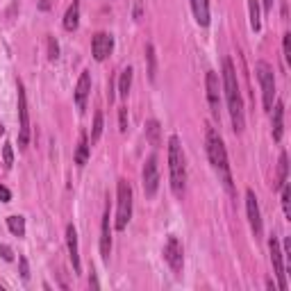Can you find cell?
<instances>
[{"label":"cell","instance_id":"cell-8","mask_svg":"<svg viewBox=\"0 0 291 291\" xmlns=\"http://www.w3.org/2000/svg\"><path fill=\"white\" fill-rule=\"evenodd\" d=\"M269 248H271V261H273V269H275V278H278V289L280 291H287V273H284V253L280 248V241L275 237H271L269 241Z\"/></svg>","mask_w":291,"mask_h":291},{"label":"cell","instance_id":"cell-1","mask_svg":"<svg viewBox=\"0 0 291 291\" xmlns=\"http://www.w3.org/2000/svg\"><path fill=\"white\" fill-rule=\"evenodd\" d=\"M223 94L227 100V111L232 119V128L237 134L244 132V100H241V89H239V80H237V71L232 64L230 57L223 60Z\"/></svg>","mask_w":291,"mask_h":291},{"label":"cell","instance_id":"cell-20","mask_svg":"<svg viewBox=\"0 0 291 291\" xmlns=\"http://www.w3.org/2000/svg\"><path fill=\"white\" fill-rule=\"evenodd\" d=\"M146 139H148L150 146H155V148L162 143V128H159V123L155 119H150L148 123H146Z\"/></svg>","mask_w":291,"mask_h":291},{"label":"cell","instance_id":"cell-24","mask_svg":"<svg viewBox=\"0 0 291 291\" xmlns=\"http://www.w3.org/2000/svg\"><path fill=\"white\" fill-rule=\"evenodd\" d=\"M248 12H250V27H253V32H259L261 21H259V5H257V0H248Z\"/></svg>","mask_w":291,"mask_h":291},{"label":"cell","instance_id":"cell-32","mask_svg":"<svg viewBox=\"0 0 291 291\" xmlns=\"http://www.w3.org/2000/svg\"><path fill=\"white\" fill-rule=\"evenodd\" d=\"M284 60H287V64H291V35L287 32V35H284Z\"/></svg>","mask_w":291,"mask_h":291},{"label":"cell","instance_id":"cell-4","mask_svg":"<svg viewBox=\"0 0 291 291\" xmlns=\"http://www.w3.org/2000/svg\"><path fill=\"white\" fill-rule=\"evenodd\" d=\"M132 218V187L121 178L116 184V230H125Z\"/></svg>","mask_w":291,"mask_h":291},{"label":"cell","instance_id":"cell-36","mask_svg":"<svg viewBox=\"0 0 291 291\" xmlns=\"http://www.w3.org/2000/svg\"><path fill=\"white\" fill-rule=\"evenodd\" d=\"M39 9H43V12L50 9V0H41V3H39Z\"/></svg>","mask_w":291,"mask_h":291},{"label":"cell","instance_id":"cell-6","mask_svg":"<svg viewBox=\"0 0 291 291\" xmlns=\"http://www.w3.org/2000/svg\"><path fill=\"white\" fill-rule=\"evenodd\" d=\"M16 91H18V148L25 150L27 141H30V114H27V98L23 82L16 84Z\"/></svg>","mask_w":291,"mask_h":291},{"label":"cell","instance_id":"cell-23","mask_svg":"<svg viewBox=\"0 0 291 291\" xmlns=\"http://www.w3.org/2000/svg\"><path fill=\"white\" fill-rule=\"evenodd\" d=\"M7 227L12 235L23 237L25 235V218L23 216H7Z\"/></svg>","mask_w":291,"mask_h":291},{"label":"cell","instance_id":"cell-7","mask_svg":"<svg viewBox=\"0 0 291 291\" xmlns=\"http://www.w3.org/2000/svg\"><path fill=\"white\" fill-rule=\"evenodd\" d=\"M164 259L168 261L171 271L176 275L182 273V266H184V250H182V244L178 237H168L166 246H164Z\"/></svg>","mask_w":291,"mask_h":291},{"label":"cell","instance_id":"cell-33","mask_svg":"<svg viewBox=\"0 0 291 291\" xmlns=\"http://www.w3.org/2000/svg\"><path fill=\"white\" fill-rule=\"evenodd\" d=\"M0 255H3V259L5 261H12L14 259V253H12V248H9V246H0Z\"/></svg>","mask_w":291,"mask_h":291},{"label":"cell","instance_id":"cell-9","mask_svg":"<svg viewBox=\"0 0 291 291\" xmlns=\"http://www.w3.org/2000/svg\"><path fill=\"white\" fill-rule=\"evenodd\" d=\"M159 187V168H157V155H150L143 164V193L153 198Z\"/></svg>","mask_w":291,"mask_h":291},{"label":"cell","instance_id":"cell-27","mask_svg":"<svg viewBox=\"0 0 291 291\" xmlns=\"http://www.w3.org/2000/svg\"><path fill=\"white\" fill-rule=\"evenodd\" d=\"M57 57H60V46H57L55 37H48V60L55 62Z\"/></svg>","mask_w":291,"mask_h":291},{"label":"cell","instance_id":"cell-10","mask_svg":"<svg viewBox=\"0 0 291 291\" xmlns=\"http://www.w3.org/2000/svg\"><path fill=\"white\" fill-rule=\"evenodd\" d=\"M246 212H248L250 230H253L255 239H261V235H264V225H261L259 205H257V196H255L253 189H248V191H246Z\"/></svg>","mask_w":291,"mask_h":291},{"label":"cell","instance_id":"cell-35","mask_svg":"<svg viewBox=\"0 0 291 291\" xmlns=\"http://www.w3.org/2000/svg\"><path fill=\"white\" fill-rule=\"evenodd\" d=\"M89 287H94V289H98L100 284H98V278H96V273H94V269H91V278H89Z\"/></svg>","mask_w":291,"mask_h":291},{"label":"cell","instance_id":"cell-11","mask_svg":"<svg viewBox=\"0 0 291 291\" xmlns=\"http://www.w3.org/2000/svg\"><path fill=\"white\" fill-rule=\"evenodd\" d=\"M205 89H207V100H210L212 116L218 121V119H221V89H218V75L214 71H207Z\"/></svg>","mask_w":291,"mask_h":291},{"label":"cell","instance_id":"cell-16","mask_svg":"<svg viewBox=\"0 0 291 291\" xmlns=\"http://www.w3.org/2000/svg\"><path fill=\"white\" fill-rule=\"evenodd\" d=\"M191 9L198 25L200 27L210 25V0H191Z\"/></svg>","mask_w":291,"mask_h":291},{"label":"cell","instance_id":"cell-37","mask_svg":"<svg viewBox=\"0 0 291 291\" xmlns=\"http://www.w3.org/2000/svg\"><path fill=\"white\" fill-rule=\"evenodd\" d=\"M264 9L271 12V9H273V0H264Z\"/></svg>","mask_w":291,"mask_h":291},{"label":"cell","instance_id":"cell-14","mask_svg":"<svg viewBox=\"0 0 291 291\" xmlns=\"http://www.w3.org/2000/svg\"><path fill=\"white\" fill-rule=\"evenodd\" d=\"M89 91H91V73L82 71L80 80H77V86H75V105H77V109L86 107V96H89Z\"/></svg>","mask_w":291,"mask_h":291},{"label":"cell","instance_id":"cell-5","mask_svg":"<svg viewBox=\"0 0 291 291\" xmlns=\"http://www.w3.org/2000/svg\"><path fill=\"white\" fill-rule=\"evenodd\" d=\"M255 71H257V80H259V86H261L264 109L271 111V109H273V100H275V75H273V69H271L266 62H257Z\"/></svg>","mask_w":291,"mask_h":291},{"label":"cell","instance_id":"cell-30","mask_svg":"<svg viewBox=\"0 0 291 291\" xmlns=\"http://www.w3.org/2000/svg\"><path fill=\"white\" fill-rule=\"evenodd\" d=\"M119 125H121V132L128 130V107H119Z\"/></svg>","mask_w":291,"mask_h":291},{"label":"cell","instance_id":"cell-28","mask_svg":"<svg viewBox=\"0 0 291 291\" xmlns=\"http://www.w3.org/2000/svg\"><path fill=\"white\" fill-rule=\"evenodd\" d=\"M280 191H282V210H284V216H291V212H289V196H291V191H289V184H282L280 187Z\"/></svg>","mask_w":291,"mask_h":291},{"label":"cell","instance_id":"cell-31","mask_svg":"<svg viewBox=\"0 0 291 291\" xmlns=\"http://www.w3.org/2000/svg\"><path fill=\"white\" fill-rule=\"evenodd\" d=\"M18 264H21V278L30 280V266H27V259L25 257H18Z\"/></svg>","mask_w":291,"mask_h":291},{"label":"cell","instance_id":"cell-29","mask_svg":"<svg viewBox=\"0 0 291 291\" xmlns=\"http://www.w3.org/2000/svg\"><path fill=\"white\" fill-rule=\"evenodd\" d=\"M3 159H5V166H12L14 164V150H12V143H5V148H3Z\"/></svg>","mask_w":291,"mask_h":291},{"label":"cell","instance_id":"cell-18","mask_svg":"<svg viewBox=\"0 0 291 291\" xmlns=\"http://www.w3.org/2000/svg\"><path fill=\"white\" fill-rule=\"evenodd\" d=\"M77 25H80V3L73 0V5L64 14V30L73 32V30H77Z\"/></svg>","mask_w":291,"mask_h":291},{"label":"cell","instance_id":"cell-25","mask_svg":"<svg viewBox=\"0 0 291 291\" xmlns=\"http://www.w3.org/2000/svg\"><path fill=\"white\" fill-rule=\"evenodd\" d=\"M100 134H103V111L94 114V128H91V143H98Z\"/></svg>","mask_w":291,"mask_h":291},{"label":"cell","instance_id":"cell-19","mask_svg":"<svg viewBox=\"0 0 291 291\" xmlns=\"http://www.w3.org/2000/svg\"><path fill=\"white\" fill-rule=\"evenodd\" d=\"M86 162H89V137H86V132H80L77 148H75V164L77 166H84Z\"/></svg>","mask_w":291,"mask_h":291},{"label":"cell","instance_id":"cell-12","mask_svg":"<svg viewBox=\"0 0 291 291\" xmlns=\"http://www.w3.org/2000/svg\"><path fill=\"white\" fill-rule=\"evenodd\" d=\"M91 50H94L96 62H105L114 50V37L107 35V32H98L91 41Z\"/></svg>","mask_w":291,"mask_h":291},{"label":"cell","instance_id":"cell-2","mask_svg":"<svg viewBox=\"0 0 291 291\" xmlns=\"http://www.w3.org/2000/svg\"><path fill=\"white\" fill-rule=\"evenodd\" d=\"M207 155H210V162L214 166V171L221 178L223 187L227 193H235V184H232V171H230V162H227V150L223 146V139L218 137V132L214 128H207Z\"/></svg>","mask_w":291,"mask_h":291},{"label":"cell","instance_id":"cell-38","mask_svg":"<svg viewBox=\"0 0 291 291\" xmlns=\"http://www.w3.org/2000/svg\"><path fill=\"white\" fill-rule=\"evenodd\" d=\"M3 289H5V287H3V284H0V291H3Z\"/></svg>","mask_w":291,"mask_h":291},{"label":"cell","instance_id":"cell-17","mask_svg":"<svg viewBox=\"0 0 291 291\" xmlns=\"http://www.w3.org/2000/svg\"><path fill=\"white\" fill-rule=\"evenodd\" d=\"M271 111H273V141H280L282 139V130H284V105L275 103Z\"/></svg>","mask_w":291,"mask_h":291},{"label":"cell","instance_id":"cell-15","mask_svg":"<svg viewBox=\"0 0 291 291\" xmlns=\"http://www.w3.org/2000/svg\"><path fill=\"white\" fill-rule=\"evenodd\" d=\"M66 246H69V255L73 261V271L80 273V250H77V232L73 225H66Z\"/></svg>","mask_w":291,"mask_h":291},{"label":"cell","instance_id":"cell-21","mask_svg":"<svg viewBox=\"0 0 291 291\" xmlns=\"http://www.w3.org/2000/svg\"><path fill=\"white\" fill-rule=\"evenodd\" d=\"M287 173H289L287 153H280V162H278V178H275V189H280L282 184H287Z\"/></svg>","mask_w":291,"mask_h":291},{"label":"cell","instance_id":"cell-22","mask_svg":"<svg viewBox=\"0 0 291 291\" xmlns=\"http://www.w3.org/2000/svg\"><path fill=\"white\" fill-rule=\"evenodd\" d=\"M130 86H132V69H123V73H121V80H119V94L121 98H128L130 94Z\"/></svg>","mask_w":291,"mask_h":291},{"label":"cell","instance_id":"cell-34","mask_svg":"<svg viewBox=\"0 0 291 291\" xmlns=\"http://www.w3.org/2000/svg\"><path fill=\"white\" fill-rule=\"evenodd\" d=\"M9 200H12V191L0 184V202H9Z\"/></svg>","mask_w":291,"mask_h":291},{"label":"cell","instance_id":"cell-26","mask_svg":"<svg viewBox=\"0 0 291 291\" xmlns=\"http://www.w3.org/2000/svg\"><path fill=\"white\" fill-rule=\"evenodd\" d=\"M146 60H148V77L155 80V73H157V62H155V48L153 43L146 46Z\"/></svg>","mask_w":291,"mask_h":291},{"label":"cell","instance_id":"cell-3","mask_svg":"<svg viewBox=\"0 0 291 291\" xmlns=\"http://www.w3.org/2000/svg\"><path fill=\"white\" fill-rule=\"evenodd\" d=\"M168 173H171V189L176 196H182L187 187V164H184V153L180 139L173 134L168 139Z\"/></svg>","mask_w":291,"mask_h":291},{"label":"cell","instance_id":"cell-13","mask_svg":"<svg viewBox=\"0 0 291 291\" xmlns=\"http://www.w3.org/2000/svg\"><path fill=\"white\" fill-rule=\"evenodd\" d=\"M109 253H111V230H109V205H107L103 214V230H100V255H103L105 261H109Z\"/></svg>","mask_w":291,"mask_h":291}]
</instances>
